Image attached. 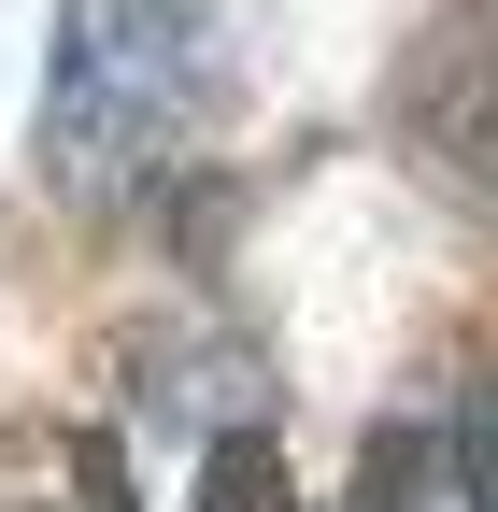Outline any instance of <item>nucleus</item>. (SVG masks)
<instances>
[{
    "instance_id": "f257e3e1",
    "label": "nucleus",
    "mask_w": 498,
    "mask_h": 512,
    "mask_svg": "<svg viewBox=\"0 0 498 512\" xmlns=\"http://www.w3.org/2000/svg\"><path fill=\"white\" fill-rule=\"evenodd\" d=\"M214 128V29L200 0H57V72H43V185L72 214H129L185 171Z\"/></svg>"
},
{
    "instance_id": "7ed1b4c3",
    "label": "nucleus",
    "mask_w": 498,
    "mask_h": 512,
    "mask_svg": "<svg viewBox=\"0 0 498 512\" xmlns=\"http://www.w3.org/2000/svg\"><path fill=\"white\" fill-rule=\"evenodd\" d=\"M356 512H498V441L484 427H399L385 456H370Z\"/></svg>"
},
{
    "instance_id": "f03ea898",
    "label": "nucleus",
    "mask_w": 498,
    "mask_h": 512,
    "mask_svg": "<svg viewBox=\"0 0 498 512\" xmlns=\"http://www.w3.org/2000/svg\"><path fill=\"white\" fill-rule=\"evenodd\" d=\"M399 128H413V157L456 185V200L498 214V0H470V15H442L413 43V72H399Z\"/></svg>"
}]
</instances>
